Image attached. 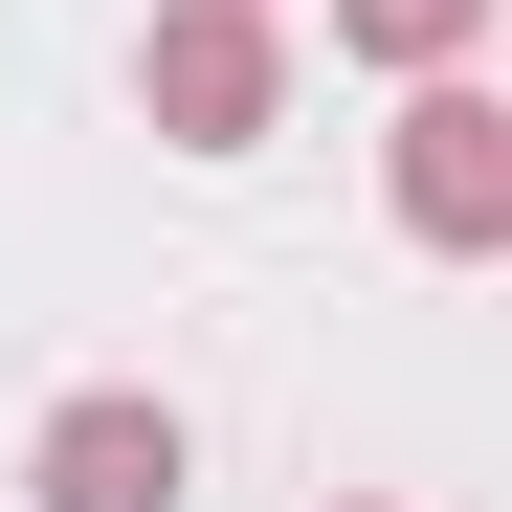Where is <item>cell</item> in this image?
Here are the masks:
<instances>
[{"label": "cell", "mask_w": 512, "mask_h": 512, "mask_svg": "<svg viewBox=\"0 0 512 512\" xmlns=\"http://www.w3.org/2000/svg\"><path fill=\"white\" fill-rule=\"evenodd\" d=\"M156 134H201V156L268 134V23H245V0H179V23H156Z\"/></svg>", "instance_id": "7a4b0ae2"}, {"label": "cell", "mask_w": 512, "mask_h": 512, "mask_svg": "<svg viewBox=\"0 0 512 512\" xmlns=\"http://www.w3.org/2000/svg\"><path fill=\"white\" fill-rule=\"evenodd\" d=\"M45 512H179V423L156 401H67L45 423Z\"/></svg>", "instance_id": "3957f363"}, {"label": "cell", "mask_w": 512, "mask_h": 512, "mask_svg": "<svg viewBox=\"0 0 512 512\" xmlns=\"http://www.w3.org/2000/svg\"><path fill=\"white\" fill-rule=\"evenodd\" d=\"M334 23H357V45H379V67H446V45H468V23H490V0H334Z\"/></svg>", "instance_id": "277c9868"}, {"label": "cell", "mask_w": 512, "mask_h": 512, "mask_svg": "<svg viewBox=\"0 0 512 512\" xmlns=\"http://www.w3.org/2000/svg\"><path fill=\"white\" fill-rule=\"evenodd\" d=\"M401 223H423V245H490V223H512V112H490V90H423V112H401Z\"/></svg>", "instance_id": "6da1fadb"}]
</instances>
